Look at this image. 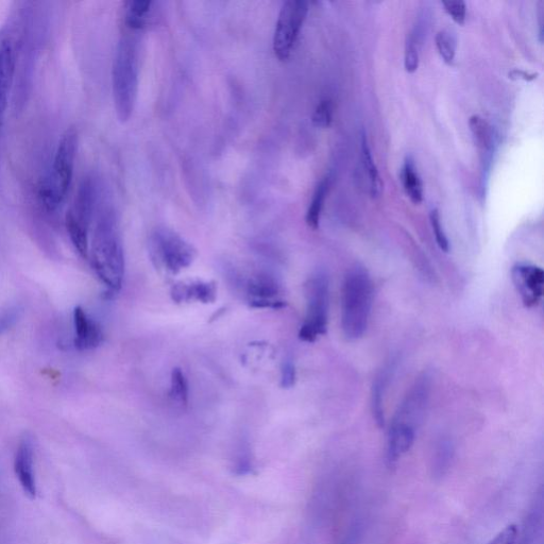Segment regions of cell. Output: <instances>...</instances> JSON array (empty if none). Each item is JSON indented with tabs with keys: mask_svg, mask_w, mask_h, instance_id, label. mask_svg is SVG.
<instances>
[{
	"mask_svg": "<svg viewBox=\"0 0 544 544\" xmlns=\"http://www.w3.org/2000/svg\"><path fill=\"white\" fill-rule=\"evenodd\" d=\"M89 255L100 281L109 292H118L125 277V254L117 217L110 208L98 214Z\"/></svg>",
	"mask_w": 544,
	"mask_h": 544,
	"instance_id": "6da1fadb",
	"label": "cell"
},
{
	"mask_svg": "<svg viewBox=\"0 0 544 544\" xmlns=\"http://www.w3.org/2000/svg\"><path fill=\"white\" fill-rule=\"evenodd\" d=\"M139 42L130 36L119 41L113 62L112 84L114 106L119 122L131 118L139 92Z\"/></svg>",
	"mask_w": 544,
	"mask_h": 544,
	"instance_id": "7a4b0ae2",
	"label": "cell"
},
{
	"mask_svg": "<svg viewBox=\"0 0 544 544\" xmlns=\"http://www.w3.org/2000/svg\"><path fill=\"white\" fill-rule=\"evenodd\" d=\"M373 301V285L362 267L352 268L344 281L342 327L349 340L361 338L367 328Z\"/></svg>",
	"mask_w": 544,
	"mask_h": 544,
	"instance_id": "3957f363",
	"label": "cell"
},
{
	"mask_svg": "<svg viewBox=\"0 0 544 544\" xmlns=\"http://www.w3.org/2000/svg\"><path fill=\"white\" fill-rule=\"evenodd\" d=\"M78 148L75 128L65 131L59 142L50 173L40 187V199L49 212L56 211L64 202L72 185Z\"/></svg>",
	"mask_w": 544,
	"mask_h": 544,
	"instance_id": "277c9868",
	"label": "cell"
},
{
	"mask_svg": "<svg viewBox=\"0 0 544 544\" xmlns=\"http://www.w3.org/2000/svg\"><path fill=\"white\" fill-rule=\"evenodd\" d=\"M98 198V186L93 177L81 182L75 201L65 217V226L71 241L82 258H89V230Z\"/></svg>",
	"mask_w": 544,
	"mask_h": 544,
	"instance_id": "5b68a950",
	"label": "cell"
},
{
	"mask_svg": "<svg viewBox=\"0 0 544 544\" xmlns=\"http://www.w3.org/2000/svg\"><path fill=\"white\" fill-rule=\"evenodd\" d=\"M306 317L299 332V338L305 343L316 342L328 329L330 282L325 271H318L305 286Z\"/></svg>",
	"mask_w": 544,
	"mask_h": 544,
	"instance_id": "8992f818",
	"label": "cell"
},
{
	"mask_svg": "<svg viewBox=\"0 0 544 544\" xmlns=\"http://www.w3.org/2000/svg\"><path fill=\"white\" fill-rule=\"evenodd\" d=\"M150 257L158 268H165L172 274L190 267L197 251L182 236L173 230L160 228L152 233L149 242Z\"/></svg>",
	"mask_w": 544,
	"mask_h": 544,
	"instance_id": "52a82bcc",
	"label": "cell"
},
{
	"mask_svg": "<svg viewBox=\"0 0 544 544\" xmlns=\"http://www.w3.org/2000/svg\"><path fill=\"white\" fill-rule=\"evenodd\" d=\"M308 13L309 3L302 0H289L284 3L274 36V51L280 61L291 57Z\"/></svg>",
	"mask_w": 544,
	"mask_h": 544,
	"instance_id": "ba28073f",
	"label": "cell"
},
{
	"mask_svg": "<svg viewBox=\"0 0 544 544\" xmlns=\"http://www.w3.org/2000/svg\"><path fill=\"white\" fill-rule=\"evenodd\" d=\"M431 393V378L423 374L408 390L398 411L391 422L390 428L416 434L427 413Z\"/></svg>",
	"mask_w": 544,
	"mask_h": 544,
	"instance_id": "9c48e42d",
	"label": "cell"
},
{
	"mask_svg": "<svg viewBox=\"0 0 544 544\" xmlns=\"http://www.w3.org/2000/svg\"><path fill=\"white\" fill-rule=\"evenodd\" d=\"M14 22L0 31V131L4 124V117L8 106L10 88L16 71L17 57L21 40L13 37L17 32L13 28Z\"/></svg>",
	"mask_w": 544,
	"mask_h": 544,
	"instance_id": "30bf717a",
	"label": "cell"
},
{
	"mask_svg": "<svg viewBox=\"0 0 544 544\" xmlns=\"http://www.w3.org/2000/svg\"><path fill=\"white\" fill-rule=\"evenodd\" d=\"M513 280L527 308L537 305L543 296L544 272L530 264H517L513 268Z\"/></svg>",
	"mask_w": 544,
	"mask_h": 544,
	"instance_id": "8fae6325",
	"label": "cell"
},
{
	"mask_svg": "<svg viewBox=\"0 0 544 544\" xmlns=\"http://www.w3.org/2000/svg\"><path fill=\"white\" fill-rule=\"evenodd\" d=\"M74 326V344L78 350H94L104 342V333L100 326L80 306L74 311Z\"/></svg>",
	"mask_w": 544,
	"mask_h": 544,
	"instance_id": "7c38bea8",
	"label": "cell"
},
{
	"mask_svg": "<svg viewBox=\"0 0 544 544\" xmlns=\"http://www.w3.org/2000/svg\"><path fill=\"white\" fill-rule=\"evenodd\" d=\"M14 470L26 496L33 500L37 497V484L33 474V447L29 438H24L17 448Z\"/></svg>",
	"mask_w": 544,
	"mask_h": 544,
	"instance_id": "4fadbf2b",
	"label": "cell"
},
{
	"mask_svg": "<svg viewBox=\"0 0 544 544\" xmlns=\"http://www.w3.org/2000/svg\"><path fill=\"white\" fill-rule=\"evenodd\" d=\"M217 297V287L214 282L197 281L190 284L179 283L172 288V298L177 303L191 300L202 303H213Z\"/></svg>",
	"mask_w": 544,
	"mask_h": 544,
	"instance_id": "5bb4252c",
	"label": "cell"
},
{
	"mask_svg": "<svg viewBox=\"0 0 544 544\" xmlns=\"http://www.w3.org/2000/svg\"><path fill=\"white\" fill-rule=\"evenodd\" d=\"M249 301L277 300L280 294V285L267 274L252 277L247 284Z\"/></svg>",
	"mask_w": 544,
	"mask_h": 544,
	"instance_id": "9a60e30c",
	"label": "cell"
},
{
	"mask_svg": "<svg viewBox=\"0 0 544 544\" xmlns=\"http://www.w3.org/2000/svg\"><path fill=\"white\" fill-rule=\"evenodd\" d=\"M394 370L393 365L386 366L376 378V381L373 382L372 386V397H371V405H372V414L374 420H376L377 424L380 428H384L385 424V415H384V394L385 389L388 384V380L391 376V371Z\"/></svg>",
	"mask_w": 544,
	"mask_h": 544,
	"instance_id": "2e32d148",
	"label": "cell"
},
{
	"mask_svg": "<svg viewBox=\"0 0 544 544\" xmlns=\"http://www.w3.org/2000/svg\"><path fill=\"white\" fill-rule=\"evenodd\" d=\"M401 181L406 196L415 204L421 203L423 200V185L412 157H407L404 161Z\"/></svg>",
	"mask_w": 544,
	"mask_h": 544,
	"instance_id": "e0dca14e",
	"label": "cell"
},
{
	"mask_svg": "<svg viewBox=\"0 0 544 544\" xmlns=\"http://www.w3.org/2000/svg\"><path fill=\"white\" fill-rule=\"evenodd\" d=\"M361 150L363 166L368 175L370 195L372 198H379L384 189L383 181L379 174L378 167L373 161L365 133L362 134Z\"/></svg>",
	"mask_w": 544,
	"mask_h": 544,
	"instance_id": "ac0fdd59",
	"label": "cell"
},
{
	"mask_svg": "<svg viewBox=\"0 0 544 544\" xmlns=\"http://www.w3.org/2000/svg\"><path fill=\"white\" fill-rule=\"evenodd\" d=\"M153 3L150 0H135L129 3L126 12V25L134 31L142 30L146 27Z\"/></svg>",
	"mask_w": 544,
	"mask_h": 544,
	"instance_id": "d6986e66",
	"label": "cell"
},
{
	"mask_svg": "<svg viewBox=\"0 0 544 544\" xmlns=\"http://www.w3.org/2000/svg\"><path fill=\"white\" fill-rule=\"evenodd\" d=\"M328 192L329 180H322L317 186V189L310 204V208L308 210V213H306L305 217L306 224H308V226L313 230H317L319 227L323 204H325Z\"/></svg>",
	"mask_w": 544,
	"mask_h": 544,
	"instance_id": "ffe728a7",
	"label": "cell"
},
{
	"mask_svg": "<svg viewBox=\"0 0 544 544\" xmlns=\"http://www.w3.org/2000/svg\"><path fill=\"white\" fill-rule=\"evenodd\" d=\"M469 125L476 146L483 152H489L493 145V131L490 125L478 115H474L470 118Z\"/></svg>",
	"mask_w": 544,
	"mask_h": 544,
	"instance_id": "44dd1931",
	"label": "cell"
},
{
	"mask_svg": "<svg viewBox=\"0 0 544 544\" xmlns=\"http://www.w3.org/2000/svg\"><path fill=\"white\" fill-rule=\"evenodd\" d=\"M169 398L174 404L181 407L189 403V383L180 368H174L170 378Z\"/></svg>",
	"mask_w": 544,
	"mask_h": 544,
	"instance_id": "7402d4cb",
	"label": "cell"
},
{
	"mask_svg": "<svg viewBox=\"0 0 544 544\" xmlns=\"http://www.w3.org/2000/svg\"><path fill=\"white\" fill-rule=\"evenodd\" d=\"M453 456V448L449 440H441L434 455L433 474L435 478H442L450 466Z\"/></svg>",
	"mask_w": 544,
	"mask_h": 544,
	"instance_id": "603a6c76",
	"label": "cell"
},
{
	"mask_svg": "<svg viewBox=\"0 0 544 544\" xmlns=\"http://www.w3.org/2000/svg\"><path fill=\"white\" fill-rule=\"evenodd\" d=\"M436 47L442 60L452 65L456 55V40L448 30H441L436 36Z\"/></svg>",
	"mask_w": 544,
	"mask_h": 544,
	"instance_id": "cb8c5ba5",
	"label": "cell"
},
{
	"mask_svg": "<svg viewBox=\"0 0 544 544\" xmlns=\"http://www.w3.org/2000/svg\"><path fill=\"white\" fill-rule=\"evenodd\" d=\"M333 121V105L330 100H323L315 109L312 117L313 124L318 128H328Z\"/></svg>",
	"mask_w": 544,
	"mask_h": 544,
	"instance_id": "d4e9b609",
	"label": "cell"
},
{
	"mask_svg": "<svg viewBox=\"0 0 544 544\" xmlns=\"http://www.w3.org/2000/svg\"><path fill=\"white\" fill-rule=\"evenodd\" d=\"M404 66L405 71L410 74L415 73L419 67V48L414 36L408 38L406 42Z\"/></svg>",
	"mask_w": 544,
	"mask_h": 544,
	"instance_id": "484cf974",
	"label": "cell"
},
{
	"mask_svg": "<svg viewBox=\"0 0 544 544\" xmlns=\"http://www.w3.org/2000/svg\"><path fill=\"white\" fill-rule=\"evenodd\" d=\"M430 221L435 235V240L441 251L448 253L450 251V243L444 227L441 225L440 214L437 209H433L430 213Z\"/></svg>",
	"mask_w": 544,
	"mask_h": 544,
	"instance_id": "4316f807",
	"label": "cell"
},
{
	"mask_svg": "<svg viewBox=\"0 0 544 544\" xmlns=\"http://www.w3.org/2000/svg\"><path fill=\"white\" fill-rule=\"evenodd\" d=\"M451 19L458 25H464L466 22L467 6L464 2H445L442 3Z\"/></svg>",
	"mask_w": 544,
	"mask_h": 544,
	"instance_id": "83f0119b",
	"label": "cell"
},
{
	"mask_svg": "<svg viewBox=\"0 0 544 544\" xmlns=\"http://www.w3.org/2000/svg\"><path fill=\"white\" fill-rule=\"evenodd\" d=\"M297 380L296 366L293 360L286 359L281 370V386L284 389L293 388Z\"/></svg>",
	"mask_w": 544,
	"mask_h": 544,
	"instance_id": "f1b7e54d",
	"label": "cell"
},
{
	"mask_svg": "<svg viewBox=\"0 0 544 544\" xmlns=\"http://www.w3.org/2000/svg\"><path fill=\"white\" fill-rule=\"evenodd\" d=\"M519 539V529L516 524H510L505 527L495 538H492L487 544H517Z\"/></svg>",
	"mask_w": 544,
	"mask_h": 544,
	"instance_id": "f546056e",
	"label": "cell"
},
{
	"mask_svg": "<svg viewBox=\"0 0 544 544\" xmlns=\"http://www.w3.org/2000/svg\"><path fill=\"white\" fill-rule=\"evenodd\" d=\"M19 317L20 311L17 309H10L0 314V335L10 329Z\"/></svg>",
	"mask_w": 544,
	"mask_h": 544,
	"instance_id": "4dcf8cb0",
	"label": "cell"
},
{
	"mask_svg": "<svg viewBox=\"0 0 544 544\" xmlns=\"http://www.w3.org/2000/svg\"><path fill=\"white\" fill-rule=\"evenodd\" d=\"M249 302L251 308L253 309L281 310L286 306V302L281 299Z\"/></svg>",
	"mask_w": 544,
	"mask_h": 544,
	"instance_id": "1f68e13d",
	"label": "cell"
},
{
	"mask_svg": "<svg viewBox=\"0 0 544 544\" xmlns=\"http://www.w3.org/2000/svg\"><path fill=\"white\" fill-rule=\"evenodd\" d=\"M537 77H538V74H531V73H527V72H524V71H518V70H515L512 73H509V78H512V79H515V80L520 79V80H524V81H533Z\"/></svg>",
	"mask_w": 544,
	"mask_h": 544,
	"instance_id": "d6a6232c",
	"label": "cell"
}]
</instances>
